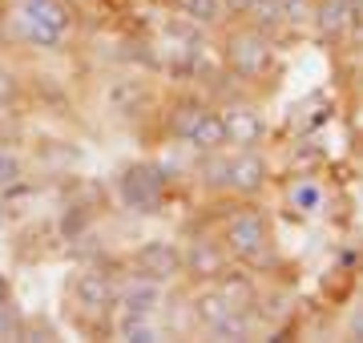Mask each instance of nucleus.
<instances>
[{"label":"nucleus","instance_id":"4468645a","mask_svg":"<svg viewBox=\"0 0 363 343\" xmlns=\"http://www.w3.org/2000/svg\"><path fill=\"white\" fill-rule=\"evenodd\" d=\"M286 198L298 214H323V202H327V190L315 178H295L286 186Z\"/></svg>","mask_w":363,"mask_h":343},{"label":"nucleus","instance_id":"1a4fd4ad","mask_svg":"<svg viewBox=\"0 0 363 343\" xmlns=\"http://www.w3.org/2000/svg\"><path fill=\"white\" fill-rule=\"evenodd\" d=\"M182 271H190L198 279H222V271H226V247L210 242V238H194L190 251H182Z\"/></svg>","mask_w":363,"mask_h":343},{"label":"nucleus","instance_id":"2eb2a0df","mask_svg":"<svg viewBox=\"0 0 363 343\" xmlns=\"http://www.w3.org/2000/svg\"><path fill=\"white\" fill-rule=\"evenodd\" d=\"M202 113H206V106H202V101H194V97H182V101H174V106H169L166 130L174 133V137H186V133L202 121Z\"/></svg>","mask_w":363,"mask_h":343},{"label":"nucleus","instance_id":"ddd939ff","mask_svg":"<svg viewBox=\"0 0 363 343\" xmlns=\"http://www.w3.org/2000/svg\"><path fill=\"white\" fill-rule=\"evenodd\" d=\"M33 198H37V186L28 182V178L4 186V190H0V223H16V218H25Z\"/></svg>","mask_w":363,"mask_h":343},{"label":"nucleus","instance_id":"5701e85b","mask_svg":"<svg viewBox=\"0 0 363 343\" xmlns=\"http://www.w3.org/2000/svg\"><path fill=\"white\" fill-rule=\"evenodd\" d=\"M16 97H21V81H16V73L0 69V106H13Z\"/></svg>","mask_w":363,"mask_h":343},{"label":"nucleus","instance_id":"f257e3e1","mask_svg":"<svg viewBox=\"0 0 363 343\" xmlns=\"http://www.w3.org/2000/svg\"><path fill=\"white\" fill-rule=\"evenodd\" d=\"M169 194V170L157 162H133L117 178V198L133 214H157Z\"/></svg>","mask_w":363,"mask_h":343},{"label":"nucleus","instance_id":"aec40b11","mask_svg":"<svg viewBox=\"0 0 363 343\" xmlns=\"http://www.w3.org/2000/svg\"><path fill=\"white\" fill-rule=\"evenodd\" d=\"M25 311L13 303V295L0 299V339H25Z\"/></svg>","mask_w":363,"mask_h":343},{"label":"nucleus","instance_id":"dca6fc26","mask_svg":"<svg viewBox=\"0 0 363 343\" xmlns=\"http://www.w3.org/2000/svg\"><path fill=\"white\" fill-rule=\"evenodd\" d=\"M190 311H194V319L210 331L222 315H226V311H230V303H226V295H222L218 287H206V291H198V295H194V307H190Z\"/></svg>","mask_w":363,"mask_h":343},{"label":"nucleus","instance_id":"7ed1b4c3","mask_svg":"<svg viewBox=\"0 0 363 343\" xmlns=\"http://www.w3.org/2000/svg\"><path fill=\"white\" fill-rule=\"evenodd\" d=\"M226 254L242 259L250 266H262L271 259V223L262 210H238L226 223V238H222Z\"/></svg>","mask_w":363,"mask_h":343},{"label":"nucleus","instance_id":"0eeeda50","mask_svg":"<svg viewBox=\"0 0 363 343\" xmlns=\"http://www.w3.org/2000/svg\"><path fill=\"white\" fill-rule=\"evenodd\" d=\"M166 303V283H154V279H130L125 287H117L113 307L117 311H133V315H157V307Z\"/></svg>","mask_w":363,"mask_h":343},{"label":"nucleus","instance_id":"39448f33","mask_svg":"<svg viewBox=\"0 0 363 343\" xmlns=\"http://www.w3.org/2000/svg\"><path fill=\"white\" fill-rule=\"evenodd\" d=\"M133 266L138 275L154 279V283H174L182 275V247L169 238H145L133 251Z\"/></svg>","mask_w":363,"mask_h":343},{"label":"nucleus","instance_id":"f8f14e48","mask_svg":"<svg viewBox=\"0 0 363 343\" xmlns=\"http://www.w3.org/2000/svg\"><path fill=\"white\" fill-rule=\"evenodd\" d=\"M113 335L125 343H157L162 339V327L154 323V315H133V311H117Z\"/></svg>","mask_w":363,"mask_h":343},{"label":"nucleus","instance_id":"412c9836","mask_svg":"<svg viewBox=\"0 0 363 343\" xmlns=\"http://www.w3.org/2000/svg\"><path fill=\"white\" fill-rule=\"evenodd\" d=\"M21 178H25V158H21V150L0 142V190L21 182Z\"/></svg>","mask_w":363,"mask_h":343},{"label":"nucleus","instance_id":"9d476101","mask_svg":"<svg viewBox=\"0 0 363 343\" xmlns=\"http://www.w3.org/2000/svg\"><path fill=\"white\" fill-rule=\"evenodd\" d=\"M73 295H77L81 307L105 311V307H113V299H117V283H113V275H105V271H81V275L73 279Z\"/></svg>","mask_w":363,"mask_h":343},{"label":"nucleus","instance_id":"393cba45","mask_svg":"<svg viewBox=\"0 0 363 343\" xmlns=\"http://www.w3.org/2000/svg\"><path fill=\"white\" fill-rule=\"evenodd\" d=\"M250 0H222V9H230V13H247Z\"/></svg>","mask_w":363,"mask_h":343},{"label":"nucleus","instance_id":"6ab92c4d","mask_svg":"<svg viewBox=\"0 0 363 343\" xmlns=\"http://www.w3.org/2000/svg\"><path fill=\"white\" fill-rule=\"evenodd\" d=\"M247 25L262 28V33L279 28L283 25V9H279V0H250L247 4Z\"/></svg>","mask_w":363,"mask_h":343},{"label":"nucleus","instance_id":"423d86ee","mask_svg":"<svg viewBox=\"0 0 363 343\" xmlns=\"http://www.w3.org/2000/svg\"><path fill=\"white\" fill-rule=\"evenodd\" d=\"M271 182V166L262 158L259 150H242V154H234L226 158V186H230L234 194H262Z\"/></svg>","mask_w":363,"mask_h":343},{"label":"nucleus","instance_id":"b1692460","mask_svg":"<svg viewBox=\"0 0 363 343\" xmlns=\"http://www.w3.org/2000/svg\"><path fill=\"white\" fill-rule=\"evenodd\" d=\"M85 223H89V218H85L81 210H73V214H65V223H61V230H65V238H77L81 230H85Z\"/></svg>","mask_w":363,"mask_h":343},{"label":"nucleus","instance_id":"a878e982","mask_svg":"<svg viewBox=\"0 0 363 343\" xmlns=\"http://www.w3.org/2000/svg\"><path fill=\"white\" fill-rule=\"evenodd\" d=\"M4 295H9V283H4V275H0V299H4Z\"/></svg>","mask_w":363,"mask_h":343},{"label":"nucleus","instance_id":"20e7f679","mask_svg":"<svg viewBox=\"0 0 363 343\" xmlns=\"http://www.w3.org/2000/svg\"><path fill=\"white\" fill-rule=\"evenodd\" d=\"M222 57H226V65L238 73V77H262L267 69H271L274 61V45L271 37L262 33V28L255 25H242V28H234L230 37H226V49H222Z\"/></svg>","mask_w":363,"mask_h":343},{"label":"nucleus","instance_id":"4be33fe9","mask_svg":"<svg viewBox=\"0 0 363 343\" xmlns=\"http://www.w3.org/2000/svg\"><path fill=\"white\" fill-rule=\"evenodd\" d=\"M279 9H283V25H311L315 16V0H279Z\"/></svg>","mask_w":363,"mask_h":343},{"label":"nucleus","instance_id":"f3484780","mask_svg":"<svg viewBox=\"0 0 363 343\" xmlns=\"http://www.w3.org/2000/svg\"><path fill=\"white\" fill-rule=\"evenodd\" d=\"M250 331H255L250 311L247 307H230V311L210 327V335H214V339H250Z\"/></svg>","mask_w":363,"mask_h":343},{"label":"nucleus","instance_id":"f03ea898","mask_svg":"<svg viewBox=\"0 0 363 343\" xmlns=\"http://www.w3.org/2000/svg\"><path fill=\"white\" fill-rule=\"evenodd\" d=\"M21 33L37 49H61L73 28V16L61 0H21Z\"/></svg>","mask_w":363,"mask_h":343},{"label":"nucleus","instance_id":"6e6552de","mask_svg":"<svg viewBox=\"0 0 363 343\" xmlns=\"http://www.w3.org/2000/svg\"><path fill=\"white\" fill-rule=\"evenodd\" d=\"M222 125H226V142L242 145V150H255V145L267 137V121H262V113H255V109H247V106L226 109V113H222Z\"/></svg>","mask_w":363,"mask_h":343},{"label":"nucleus","instance_id":"a211bd4d","mask_svg":"<svg viewBox=\"0 0 363 343\" xmlns=\"http://www.w3.org/2000/svg\"><path fill=\"white\" fill-rule=\"evenodd\" d=\"M178 13L186 16L190 25L214 28V25H222L226 9H222V0H178Z\"/></svg>","mask_w":363,"mask_h":343},{"label":"nucleus","instance_id":"9b49d317","mask_svg":"<svg viewBox=\"0 0 363 343\" xmlns=\"http://www.w3.org/2000/svg\"><path fill=\"white\" fill-rule=\"evenodd\" d=\"M182 142L190 145L194 154H222V145H226V125H222V113L206 109V113H202V121H198V125L186 133Z\"/></svg>","mask_w":363,"mask_h":343}]
</instances>
